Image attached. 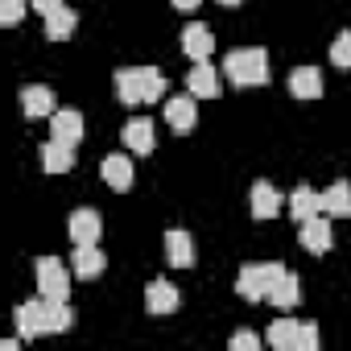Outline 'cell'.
Masks as SVG:
<instances>
[{
    "label": "cell",
    "mask_w": 351,
    "mask_h": 351,
    "mask_svg": "<svg viewBox=\"0 0 351 351\" xmlns=\"http://www.w3.org/2000/svg\"><path fill=\"white\" fill-rule=\"evenodd\" d=\"M116 99L136 108V104H157L165 95V79L157 66H120L116 71Z\"/></svg>",
    "instance_id": "1"
},
{
    "label": "cell",
    "mask_w": 351,
    "mask_h": 351,
    "mask_svg": "<svg viewBox=\"0 0 351 351\" xmlns=\"http://www.w3.org/2000/svg\"><path fill=\"white\" fill-rule=\"evenodd\" d=\"M223 75H228L236 87H261V83H269V54L256 50V46L232 50V54L223 58Z\"/></svg>",
    "instance_id": "2"
},
{
    "label": "cell",
    "mask_w": 351,
    "mask_h": 351,
    "mask_svg": "<svg viewBox=\"0 0 351 351\" xmlns=\"http://www.w3.org/2000/svg\"><path fill=\"white\" fill-rule=\"evenodd\" d=\"M281 273H285V265H281V261L244 265V269H240V277H236V289H240V298H244V302H265Z\"/></svg>",
    "instance_id": "3"
},
{
    "label": "cell",
    "mask_w": 351,
    "mask_h": 351,
    "mask_svg": "<svg viewBox=\"0 0 351 351\" xmlns=\"http://www.w3.org/2000/svg\"><path fill=\"white\" fill-rule=\"evenodd\" d=\"M269 347H277V351H314L318 347V326L314 322L277 318L269 326Z\"/></svg>",
    "instance_id": "4"
},
{
    "label": "cell",
    "mask_w": 351,
    "mask_h": 351,
    "mask_svg": "<svg viewBox=\"0 0 351 351\" xmlns=\"http://www.w3.org/2000/svg\"><path fill=\"white\" fill-rule=\"evenodd\" d=\"M34 273H38V293H42V298L66 302V293H71V277H66V265H62L58 256H42Z\"/></svg>",
    "instance_id": "5"
},
{
    "label": "cell",
    "mask_w": 351,
    "mask_h": 351,
    "mask_svg": "<svg viewBox=\"0 0 351 351\" xmlns=\"http://www.w3.org/2000/svg\"><path fill=\"white\" fill-rule=\"evenodd\" d=\"M66 232H71L75 244H99V236H104V219H99L95 207H79V211H71Z\"/></svg>",
    "instance_id": "6"
},
{
    "label": "cell",
    "mask_w": 351,
    "mask_h": 351,
    "mask_svg": "<svg viewBox=\"0 0 351 351\" xmlns=\"http://www.w3.org/2000/svg\"><path fill=\"white\" fill-rule=\"evenodd\" d=\"M13 322H17V335H21V339L50 335V330H46V298H38V302H21V306L13 310Z\"/></svg>",
    "instance_id": "7"
},
{
    "label": "cell",
    "mask_w": 351,
    "mask_h": 351,
    "mask_svg": "<svg viewBox=\"0 0 351 351\" xmlns=\"http://www.w3.org/2000/svg\"><path fill=\"white\" fill-rule=\"evenodd\" d=\"M178 306H182L178 285H169V281H149L145 285V310L149 314H173Z\"/></svg>",
    "instance_id": "8"
},
{
    "label": "cell",
    "mask_w": 351,
    "mask_h": 351,
    "mask_svg": "<svg viewBox=\"0 0 351 351\" xmlns=\"http://www.w3.org/2000/svg\"><path fill=\"white\" fill-rule=\"evenodd\" d=\"M182 54H186L191 62H207V58L215 54V34H211L207 25H186V29H182Z\"/></svg>",
    "instance_id": "9"
},
{
    "label": "cell",
    "mask_w": 351,
    "mask_h": 351,
    "mask_svg": "<svg viewBox=\"0 0 351 351\" xmlns=\"http://www.w3.org/2000/svg\"><path fill=\"white\" fill-rule=\"evenodd\" d=\"M99 169H104V182H108L112 191H120V195L132 191V157H128V153H108Z\"/></svg>",
    "instance_id": "10"
},
{
    "label": "cell",
    "mask_w": 351,
    "mask_h": 351,
    "mask_svg": "<svg viewBox=\"0 0 351 351\" xmlns=\"http://www.w3.org/2000/svg\"><path fill=\"white\" fill-rule=\"evenodd\" d=\"M21 108H25V116H29V120H46V116H54V112H58V108H54V91H50V87H42V83L21 87Z\"/></svg>",
    "instance_id": "11"
},
{
    "label": "cell",
    "mask_w": 351,
    "mask_h": 351,
    "mask_svg": "<svg viewBox=\"0 0 351 351\" xmlns=\"http://www.w3.org/2000/svg\"><path fill=\"white\" fill-rule=\"evenodd\" d=\"M50 136L62 141V145H79V141H83V116H79L75 108H58V112L50 116Z\"/></svg>",
    "instance_id": "12"
},
{
    "label": "cell",
    "mask_w": 351,
    "mask_h": 351,
    "mask_svg": "<svg viewBox=\"0 0 351 351\" xmlns=\"http://www.w3.org/2000/svg\"><path fill=\"white\" fill-rule=\"evenodd\" d=\"M195 120H199L195 95H173V99H165V124H169L173 132H191Z\"/></svg>",
    "instance_id": "13"
},
{
    "label": "cell",
    "mask_w": 351,
    "mask_h": 351,
    "mask_svg": "<svg viewBox=\"0 0 351 351\" xmlns=\"http://www.w3.org/2000/svg\"><path fill=\"white\" fill-rule=\"evenodd\" d=\"M186 91L199 95V99H215L219 95V71L211 62H195L191 75H186Z\"/></svg>",
    "instance_id": "14"
},
{
    "label": "cell",
    "mask_w": 351,
    "mask_h": 351,
    "mask_svg": "<svg viewBox=\"0 0 351 351\" xmlns=\"http://www.w3.org/2000/svg\"><path fill=\"white\" fill-rule=\"evenodd\" d=\"M120 141H124V149H132V153H153V145H157L153 120H145V116L128 120V124H124V132H120Z\"/></svg>",
    "instance_id": "15"
},
{
    "label": "cell",
    "mask_w": 351,
    "mask_h": 351,
    "mask_svg": "<svg viewBox=\"0 0 351 351\" xmlns=\"http://www.w3.org/2000/svg\"><path fill=\"white\" fill-rule=\"evenodd\" d=\"M330 240H335V236H330V219H322V211L302 223V248H306V252L322 256V252H330Z\"/></svg>",
    "instance_id": "16"
},
{
    "label": "cell",
    "mask_w": 351,
    "mask_h": 351,
    "mask_svg": "<svg viewBox=\"0 0 351 351\" xmlns=\"http://www.w3.org/2000/svg\"><path fill=\"white\" fill-rule=\"evenodd\" d=\"M71 265H75V277L91 281V277H99V273L108 269V256L99 252V244H75V256H71Z\"/></svg>",
    "instance_id": "17"
},
{
    "label": "cell",
    "mask_w": 351,
    "mask_h": 351,
    "mask_svg": "<svg viewBox=\"0 0 351 351\" xmlns=\"http://www.w3.org/2000/svg\"><path fill=\"white\" fill-rule=\"evenodd\" d=\"M289 95L293 99H318L322 95V71L318 66H298L289 75Z\"/></svg>",
    "instance_id": "18"
},
{
    "label": "cell",
    "mask_w": 351,
    "mask_h": 351,
    "mask_svg": "<svg viewBox=\"0 0 351 351\" xmlns=\"http://www.w3.org/2000/svg\"><path fill=\"white\" fill-rule=\"evenodd\" d=\"M38 153H42V169H46V173H66V169L75 165V145H62V141H54V136H50Z\"/></svg>",
    "instance_id": "19"
},
{
    "label": "cell",
    "mask_w": 351,
    "mask_h": 351,
    "mask_svg": "<svg viewBox=\"0 0 351 351\" xmlns=\"http://www.w3.org/2000/svg\"><path fill=\"white\" fill-rule=\"evenodd\" d=\"M265 302H269V306H277V310H293V306L302 302V281H298L293 273H281Z\"/></svg>",
    "instance_id": "20"
},
{
    "label": "cell",
    "mask_w": 351,
    "mask_h": 351,
    "mask_svg": "<svg viewBox=\"0 0 351 351\" xmlns=\"http://www.w3.org/2000/svg\"><path fill=\"white\" fill-rule=\"evenodd\" d=\"M165 261L173 269H191L195 265V244L186 232H165Z\"/></svg>",
    "instance_id": "21"
},
{
    "label": "cell",
    "mask_w": 351,
    "mask_h": 351,
    "mask_svg": "<svg viewBox=\"0 0 351 351\" xmlns=\"http://www.w3.org/2000/svg\"><path fill=\"white\" fill-rule=\"evenodd\" d=\"M281 211V195L273 182H252V219H273Z\"/></svg>",
    "instance_id": "22"
},
{
    "label": "cell",
    "mask_w": 351,
    "mask_h": 351,
    "mask_svg": "<svg viewBox=\"0 0 351 351\" xmlns=\"http://www.w3.org/2000/svg\"><path fill=\"white\" fill-rule=\"evenodd\" d=\"M318 199H322V215H330V219H347L351 215V182H335Z\"/></svg>",
    "instance_id": "23"
},
{
    "label": "cell",
    "mask_w": 351,
    "mask_h": 351,
    "mask_svg": "<svg viewBox=\"0 0 351 351\" xmlns=\"http://www.w3.org/2000/svg\"><path fill=\"white\" fill-rule=\"evenodd\" d=\"M75 25H79V13L62 5V9H54V13L46 17V38H50V42H66V38L75 34Z\"/></svg>",
    "instance_id": "24"
},
{
    "label": "cell",
    "mask_w": 351,
    "mask_h": 351,
    "mask_svg": "<svg viewBox=\"0 0 351 351\" xmlns=\"http://www.w3.org/2000/svg\"><path fill=\"white\" fill-rule=\"evenodd\" d=\"M289 211H293L298 223H306V219H314V215L322 211V199H318L310 186H298V191L289 195Z\"/></svg>",
    "instance_id": "25"
},
{
    "label": "cell",
    "mask_w": 351,
    "mask_h": 351,
    "mask_svg": "<svg viewBox=\"0 0 351 351\" xmlns=\"http://www.w3.org/2000/svg\"><path fill=\"white\" fill-rule=\"evenodd\" d=\"M75 326V310H71V302H54V298H46V330L50 335H62V330H71Z\"/></svg>",
    "instance_id": "26"
},
{
    "label": "cell",
    "mask_w": 351,
    "mask_h": 351,
    "mask_svg": "<svg viewBox=\"0 0 351 351\" xmlns=\"http://www.w3.org/2000/svg\"><path fill=\"white\" fill-rule=\"evenodd\" d=\"M25 9H29V0H0V25H5V29L21 25Z\"/></svg>",
    "instance_id": "27"
},
{
    "label": "cell",
    "mask_w": 351,
    "mask_h": 351,
    "mask_svg": "<svg viewBox=\"0 0 351 351\" xmlns=\"http://www.w3.org/2000/svg\"><path fill=\"white\" fill-rule=\"evenodd\" d=\"M330 62L343 66V71H351V34H339V38H335V46H330Z\"/></svg>",
    "instance_id": "28"
},
{
    "label": "cell",
    "mask_w": 351,
    "mask_h": 351,
    "mask_svg": "<svg viewBox=\"0 0 351 351\" xmlns=\"http://www.w3.org/2000/svg\"><path fill=\"white\" fill-rule=\"evenodd\" d=\"M228 347H232V351H256V347H261V339H256L252 330H236V335L228 339Z\"/></svg>",
    "instance_id": "29"
},
{
    "label": "cell",
    "mask_w": 351,
    "mask_h": 351,
    "mask_svg": "<svg viewBox=\"0 0 351 351\" xmlns=\"http://www.w3.org/2000/svg\"><path fill=\"white\" fill-rule=\"evenodd\" d=\"M29 9H34V13H42V17H50L54 9H62V0H29Z\"/></svg>",
    "instance_id": "30"
},
{
    "label": "cell",
    "mask_w": 351,
    "mask_h": 351,
    "mask_svg": "<svg viewBox=\"0 0 351 351\" xmlns=\"http://www.w3.org/2000/svg\"><path fill=\"white\" fill-rule=\"evenodd\" d=\"M203 5V0H173V9H178V13H191V9H199Z\"/></svg>",
    "instance_id": "31"
},
{
    "label": "cell",
    "mask_w": 351,
    "mask_h": 351,
    "mask_svg": "<svg viewBox=\"0 0 351 351\" xmlns=\"http://www.w3.org/2000/svg\"><path fill=\"white\" fill-rule=\"evenodd\" d=\"M219 5H228V9H232V5H240V0H219Z\"/></svg>",
    "instance_id": "32"
}]
</instances>
